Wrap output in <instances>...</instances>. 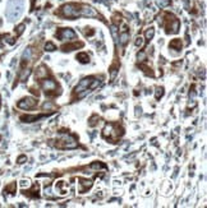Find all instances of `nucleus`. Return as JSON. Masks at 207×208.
Instances as JSON below:
<instances>
[{
	"label": "nucleus",
	"instance_id": "1",
	"mask_svg": "<svg viewBox=\"0 0 207 208\" xmlns=\"http://www.w3.org/2000/svg\"><path fill=\"white\" fill-rule=\"evenodd\" d=\"M124 134V129L119 124H107L102 130V137L110 141L111 143H116V141Z\"/></svg>",
	"mask_w": 207,
	"mask_h": 208
},
{
	"label": "nucleus",
	"instance_id": "2",
	"mask_svg": "<svg viewBox=\"0 0 207 208\" xmlns=\"http://www.w3.org/2000/svg\"><path fill=\"white\" fill-rule=\"evenodd\" d=\"M57 147L59 150H73V148L78 147V142H77V138L74 135L60 131V138L58 139Z\"/></svg>",
	"mask_w": 207,
	"mask_h": 208
},
{
	"label": "nucleus",
	"instance_id": "3",
	"mask_svg": "<svg viewBox=\"0 0 207 208\" xmlns=\"http://www.w3.org/2000/svg\"><path fill=\"white\" fill-rule=\"evenodd\" d=\"M40 84H41V88L45 91L46 96L55 97V96L60 95V88H59L58 83L55 82L54 79H51V78H49V79L44 78V79L40 80Z\"/></svg>",
	"mask_w": 207,
	"mask_h": 208
},
{
	"label": "nucleus",
	"instance_id": "4",
	"mask_svg": "<svg viewBox=\"0 0 207 208\" xmlns=\"http://www.w3.org/2000/svg\"><path fill=\"white\" fill-rule=\"evenodd\" d=\"M79 5L81 4H76V3H70V4H65L60 8V13L63 17L69 19H74L77 17H79Z\"/></svg>",
	"mask_w": 207,
	"mask_h": 208
},
{
	"label": "nucleus",
	"instance_id": "5",
	"mask_svg": "<svg viewBox=\"0 0 207 208\" xmlns=\"http://www.w3.org/2000/svg\"><path fill=\"white\" fill-rule=\"evenodd\" d=\"M164 18H165L164 20L166 22V24H162V26L165 27L166 33H178L179 27H180L179 19L175 18V17L172 15L171 13H165Z\"/></svg>",
	"mask_w": 207,
	"mask_h": 208
},
{
	"label": "nucleus",
	"instance_id": "6",
	"mask_svg": "<svg viewBox=\"0 0 207 208\" xmlns=\"http://www.w3.org/2000/svg\"><path fill=\"white\" fill-rule=\"evenodd\" d=\"M57 36H58V39L63 40V41H70V40H74L77 37L76 32L70 28H60L57 32Z\"/></svg>",
	"mask_w": 207,
	"mask_h": 208
},
{
	"label": "nucleus",
	"instance_id": "7",
	"mask_svg": "<svg viewBox=\"0 0 207 208\" xmlns=\"http://www.w3.org/2000/svg\"><path fill=\"white\" fill-rule=\"evenodd\" d=\"M17 106L23 110H31L37 106V100L33 99V97H24V99H22L17 104Z\"/></svg>",
	"mask_w": 207,
	"mask_h": 208
},
{
	"label": "nucleus",
	"instance_id": "8",
	"mask_svg": "<svg viewBox=\"0 0 207 208\" xmlns=\"http://www.w3.org/2000/svg\"><path fill=\"white\" fill-rule=\"evenodd\" d=\"M79 14L83 17H96L97 12L93 9L92 7L86 5V4H81L79 5Z\"/></svg>",
	"mask_w": 207,
	"mask_h": 208
},
{
	"label": "nucleus",
	"instance_id": "9",
	"mask_svg": "<svg viewBox=\"0 0 207 208\" xmlns=\"http://www.w3.org/2000/svg\"><path fill=\"white\" fill-rule=\"evenodd\" d=\"M93 80V77H87V78H83L81 80V82L78 83V86H77L74 88V93L77 95V93L82 92L83 90H86V88H90V86H91V82Z\"/></svg>",
	"mask_w": 207,
	"mask_h": 208
},
{
	"label": "nucleus",
	"instance_id": "10",
	"mask_svg": "<svg viewBox=\"0 0 207 208\" xmlns=\"http://www.w3.org/2000/svg\"><path fill=\"white\" fill-rule=\"evenodd\" d=\"M78 185H79V188H78V193L81 194H83L86 193L88 189H91L92 188V181L91 180H88V179H83V177H79L78 179Z\"/></svg>",
	"mask_w": 207,
	"mask_h": 208
},
{
	"label": "nucleus",
	"instance_id": "11",
	"mask_svg": "<svg viewBox=\"0 0 207 208\" xmlns=\"http://www.w3.org/2000/svg\"><path fill=\"white\" fill-rule=\"evenodd\" d=\"M47 114H38V115H22L21 116V120L23 123H33V121H37L40 120L42 118H46Z\"/></svg>",
	"mask_w": 207,
	"mask_h": 208
},
{
	"label": "nucleus",
	"instance_id": "12",
	"mask_svg": "<svg viewBox=\"0 0 207 208\" xmlns=\"http://www.w3.org/2000/svg\"><path fill=\"white\" fill-rule=\"evenodd\" d=\"M78 47H83V44L82 42H73V44H65L62 46V50L64 53L67 51H73V50H77Z\"/></svg>",
	"mask_w": 207,
	"mask_h": 208
},
{
	"label": "nucleus",
	"instance_id": "13",
	"mask_svg": "<svg viewBox=\"0 0 207 208\" xmlns=\"http://www.w3.org/2000/svg\"><path fill=\"white\" fill-rule=\"evenodd\" d=\"M182 40L180 39H174V40H171L170 41V44H169V47L171 50H176V51H179V50H182Z\"/></svg>",
	"mask_w": 207,
	"mask_h": 208
},
{
	"label": "nucleus",
	"instance_id": "14",
	"mask_svg": "<svg viewBox=\"0 0 207 208\" xmlns=\"http://www.w3.org/2000/svg\"><path fill=\"white\" fill-rule=\"evenodd\" d=\"M128 40H129V32L127 29H124V31H122L120 37H119V42H120V45H122V47H124V46L128 44Z\"/></svg>",
	"mask_w": 207,
	"mask_h": 208
},
{
	"label": "nucleus",
	"instance_id": "15",
	"mask_svg": "<svg viewBox=\"0 0 207 208\" xmlns=\"http://www.w3.org/2000/svg\"><path fill=\"white\" fill-rule=\"evenodd\" d=\"M47 74H49V70H47V68H46L45 65H41V66L37 69V72H36V79H42L44 77H46Z\"/></svg>",
	"mask_w": 207,
	"mask_h": 208
},
{
	"label": "nucleus",
	"instance_id": "16",
	"mask_svg": "<svg viewBox=\"0 0 207 208\" xmlns=\"http://www.w3.org/2000/svg\"><path fill=\"white\" fill-rule=\"evenodd\" d=\"M26 195H28L29 198H38L40 197V194H38V185H33V188L31 190H27V192H24Z\"/></svg>",
	"mask_w": 207,
	"mask_h": 208
},
{
	"label": "nucleus",
	"instance_id": "17",
	"mask_svg": "<svg viewBox=\"0 0 207 208\" xmlns=\"http://www.w3.org/2000/svg\"><path fill=\"white\" fill-rule=\"evenodd\" d=\"M77 60L82 63V64H87L90 61V56H88V54H86V53H79V54H77Z\"/></svg>",
	"mask_w": 207,
	"mask_h": 208
},
{
	"label": "nucleus",
	"instance_id": "18",
	"mask_svg": "<svg viewBox=\"0 0 207 208\" xmlns=\"http://www.w3.org/2000/svg\"><path fill=\"white\" fill-rule=\"evenodd\" d=\"M119 66L120 64L119 63H115V64H113L110 66V78L111 79H114L116 77V74H118V70H119Z\"/></svg>",
	"mask_w": 207,
	"mask_h": 208
},
{
	"label": "nucleus",
	"instance_id": "19",
	"mask_svg": "<svg viewBox=\"0 0 207 208\" xmlns=\"http://www.w3.org/2000/svg\"><path fill=\"white\" fill-rule=\"evenodd\" d=\"M153 35H155V28H153V27H150V28L146 29V33H145L146 41H151V40H152Z\"/></svg>",
	"mask_w": 207,
	"mask_h": 208
},
{
	"label": "nucleus",
	"instance_id": "20",
	"mask_svg": "<svg viewBox=\"0 0 207 208\" xmlns=\"http://www.w3.org/2000/svg\"><path fill=\"white\" fill-rule=\"evenodd\" d=\"M15 189H17V184H15V182H12V184L7 185V188L4 189V192H5V194L9 193V194H12V195H14Z\"/></svg>",
	"mask_w": 207,
	"mask_h": 208
},
{
	"label": "nucleus",
	"instance_id": "21",
	"mask_svg": "<svg viewBox=\"0 0 207 208\" xmlns=\"http://www.w3.org/2000/svg\"><path fill=\"white\" fill-rule=\"evenodd\" d=\"M55 50H57V46H55L51 41H47L45 44V51L51 53V51H55Z\"/></svg>",
	"mask_w": 207,
	"mask_h": 208
},
{
	"label": "nucleus",
	"instance_id": "22",
	"mask_svg": "<svg viewBox=\"0 0 207 208\" xmlns=\"http://www.w3.org/2000/svg\"><path fill=\"white\" fill-rule=\"evenodd\" d=\"M90 169H96V170L104 169V170H106V165L102 163V162H93V163L90 165Z\"/></svg>",
	"mask_w": 207,
	"mask_h": 208
},
{
	"label": "nucleus",
	"instance_id": "23",
	"mask_svg": "<svg viewBox=\"0 0 207 208\" xmlns=\"http://www.w3.org/2000/svg\"><path fill=\"white\" fill-rule=\"evenodd\" d=\"M139 68L141 69H143V72L147 75H151V77H153V72H152V69H151V68H148L147 65L146 64H139Z\"/></svg>",
	"mask_w": 207,
	"mask_h": 208
},
{
	"label": "nucleus",
	"instance_id": "24",
	"mask_svg": "<svg viewBox=\"0 0 207 208\" xmlns=\"http://www.w3.org/2000/svg\"><path fill=\"white\" fill-rule=\"evenodd\" d=\"M98 123H100V118H98L97 115H93L91 119H90V126H95V125H97Z\"/></svg>",
	"mask_w": 207,
	"mask_h": 208
},
{
	"label": "nucleus",
	"instance_id": "25",
	"mask_svg": "<svg viewBox=\"0 0 207 208\" xmlns=\"http://www.w3.org/2000/svg\"><path fill=\"white\" fill-rule=\"evenodd\" d=\"M162 96H164V87H157L156 88V95H155V99L160 100Z\"/></svg>",
	"mask_w": 207,
	"mask_h": 208
},
{
	"label": "nucleus",
	"instance_id": "26",
	"mask_svg": "<svg viewBox=\"0 0 207 208\" xmlns=\"http://www.w3.org/2000/svg\"><path fill=\"white\" fill-rule=\"evenodd\" d=\"M136 46L137 47H143V45H145V39L143 37H141V36H138L137 39H136Z\"/></svg>",
	"mask_w": 207,
	"mask_h": 208
},
{
	"label": "nucleus",
	"instance_id": "27",
	"mask_svg": "<svg viewBox=\"0 0 207 208\" xmlns=\"http://www.w3.org/2000/svg\"><path fill=\"white\" fill-rule=\"evenodd\" d=\"M170 0H157V5L160 8H165L167 5H170Z\"/></svg>",
	"mask_w": 207,
	"mask_h": 208
},
{
	"label": "nucleus",
	"instance_id": "28",
	"mask_svg": "<svg viewBox=\"0 0 207 208\" xmlns=\"http://www.w3.org/2000/svg\"><path fill=\"white\" fill-rule=\"evenodd\" d=\"M24 28H26V26L22 23V24H19L18 27H15V35L17 36H21L23 33V31H24Z\"/></svg>",
	"mask_w": 207,
	"mask_h": 208
},
{
	"label": "nucleus",
	"instance_id": "29",
	"mask_svg": "<svg viewBox=\"0 0 207 208\" xmlns=\"http://www.w3.org/2000/svg\"><path fill=\"white\" fill-rule=\"evenodd\" d=\"M84 35L87 36V37L93 36V35H95V29H93V28H88V27H87V28L84 29Z\"/></svg>",
	"mask_w": 207,
	"mask_h": 208
},
{
	"label": "nucleus",
	"instance_id": "30",
	"mask_svg": "<svg viewBox=\"0 0 207 208\" xmlns=\"http://www.w3.org/2000/svg\"><path fill=\"white\" fill-rule=\"evenodd\" d=\"M26 161H27V156H24V155H22V156H19L18 157V160H17V162H18L19 165H22V163H24Z\"/></svg>",
	"mask_w": 207,
	"mask_h": 208
},
{
	"label": "nucleus",
	"instance_id": "31",
	"mask_svg": "<svg viewBox=\"0 0 207 208\" xmlns=\"http://www.w3.org/2000/svg\"><path fill=\"white\" fill-rule=\"evenodd\" d=\"M137 58L139 59V60H143V59L146 58V55H145V53H139V54L137 55Z\"/></svg>",
	"mask_w": 207,
	"mask_h": 208
},
{
	"label": "nucleus",
	"instance_id": "32",
	"mask_svg": "<svg viewBox=\"0 0 207 208\" xmlns=\"http://www.w3.org/2000/svg\"><path fill=\"white\" fill-rule=\"evenodd\" d=\"M21 185H22V186L29 185V180H22V181H21Z\"/></svg>",
	"mask_w": 207,
	"mask_h": 208
},
{
	"label": "nucleus",
	"instance_id": "33",
	"mask_svg": "<svg viewBox=\"0 0 207 208\" xmlns=\"http://www.w3.org/2000/svg\"><path fill=\"white\" fill-rule=\"evenodd\" d=\"M0 106H1V97H0Z\"/></svg>",
	"mask_w": 207,
	"mask_h": 208
}]
</instances>
